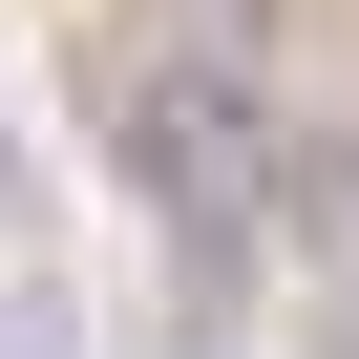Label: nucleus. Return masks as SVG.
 I'll return each instance as SVG.
<instances>
[{"mask_svg": "<svg viewBox=\"0 0 359 359\" xmlns=\"http://www.w3.org/2000/svg\"><path fill=\"white\" fill-rule=\"evenodd\" d=\"M106 148H127V191L169 212V233H296V127H275V43L254 22H191V0H148V43H127V85H106Z\"/></svg>", "mask_w": 359, "mask_h": 359, "instance_id": "1", "label": "nucleus"}]
</instances>
